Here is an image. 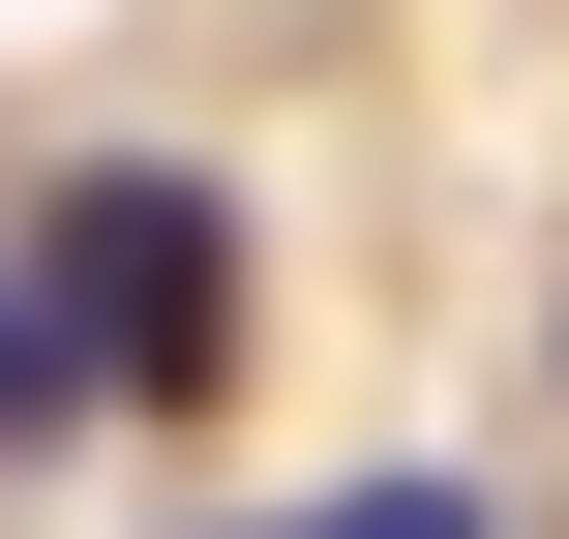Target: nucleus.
<instances>
[{"mask_svg": "<svg viewBox=\"0 0 569 539\" xmlns=\"http://www.w3.org/2000/svg\"><path fill=\"white\" fill-rule=\"evenodd\" d=\"M210 539H510L480 480H330V510H210Z\"/></svg>", "mask_w": 569, "mask_h": 539, "instance_id": "2", "label": "nucleus"}, {"mask_svg": "<svg viewBox=\"0 0 569 539\" xmlns=\"http://www.w3.org/2000/svg\"><path fill=\"white\" fill-rule=\"evenodd\" d=\"M30 300H60L90 390H210V360H240V210H210L180 150H90V180L30 210Z\"/></svg>", "mask_w": 569, "mask_h": 539, "instance_id": "1", "label": "nucleus"}]
</instances>
